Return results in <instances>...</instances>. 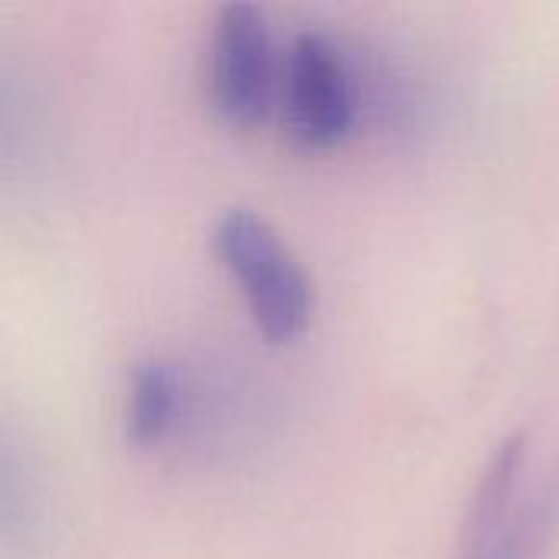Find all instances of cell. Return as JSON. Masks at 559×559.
<instances>
[{
	"instance_id": "obj_1",
	"label": "cell",
	"mask_w": 559,
	"mask_h": 559,
	"mask_svg": "<svg viewBox=\"0 0 559 559\" xmlns=\"http://www.w3.org/2000/svg\"><path fill=\"white\" fill-rule=\"evenodd\" d=\"M213 246L239 278L259 331L275 344L295 341L311 321L314 285L272 223L249 206H229L213 226Z\"/></svg>"
},
{
	"instance_id": "obj_2",
	"label": "cell",
	"mask_w": 559,
	"mask_h": 559,
	"mask_svg": "<svg viewBox=\"0 0 559 559\" xmlns=\"http://www.w3.org/2000/svg\"><path fill=\"white\" fill-rule=\"evenodd\" d=\"M210 102L229 124H255L272 98V39L255 3H226L210 39Z\"/></svg>"
},
{
	"instance_id": "obj_3",
	"label": "cell",
	"mask_w": 559,
	"mask_h": 559,
	"mask_svg": "<svg viewBox=\"0 0 559 559\" xmlns=\"http://www.w3.org/2000/svg\"><path fill=\"white\" fill-rule=\"evenodd\" d=\"M288 124L305 147H334L354 124V88L328 36L298 33L288 56Z\"/></svg>"
},
{
	"instance_id": "obj_4",
	"label": "cell",
	"mask_w": 559,
	"mask_h": 559,
	"mask_svg": "<svg viewBox=\"0 0 559 559\" xmlns=\"http://www.w3.org/2000/svg\"><path fill=\"white\" fill-rule=\"evenodd\" d=\"M524 432L511 436L498 455L491 459V465L481 475V485L475 491L472 511H468V531H465V559H488L495 554V547L501 544V524L508 514V498L511 488L518 481L521 472V459H524Z\"/></svg>"
},
{
	"instance_id": "obj_5",
	"label": "cell",
	"mask_w": 559,
	"mask_h": 559,
	"mask_svg": "<svg viewBox=\"0 0 559 559\" xmlns=\"http://www.w3.org/2000/svg\"><path fill=\"white\" fill-rule=\"evenodd\" d=\"M177 416V377L174 370L151 357L134 367L128 393V436L138 445L160 442Z\"/></svg>"
},
{
	"instance_id": "obj_6",
	"label": "cell",
	"mask_w": 559,
	"mask_h": 559,
	"mask_svg": "<svg viewBox=\"0 0 559 559\" xmlns=\"http://www.w3.org/2000/svg\"><path fill=\"white\" fill-rule=\"evenodd\" d=\"M26 514V495H23V468L16 462V452L0 432V524L20 527Z\"/></svg>"
},
{
	"instance_id": "obj_7",
	"label": "cell",
	"mask_w": 559,
	"mask_h": 559,
	"mask_svg": "<svg viewBox=\"0 0 559 559\" xmlns=\"http://www.w3.org/2000/svg\"><path fill=\"white\" fill-rule=\"evenodd\" d=\"M488 559H518V544H514V537H501V544L495 547V554Z\"/></svg>"
}]
</instances>
